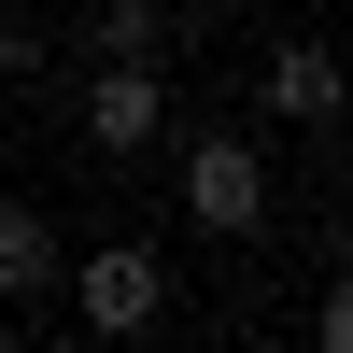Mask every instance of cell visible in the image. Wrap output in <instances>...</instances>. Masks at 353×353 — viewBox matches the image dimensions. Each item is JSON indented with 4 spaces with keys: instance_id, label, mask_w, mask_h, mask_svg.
<instances>
[{
    "instance_id": "6da1fadb",
    "label": "cell",
    "mask_w": 353,
    "mask_h": 353,
    "mask_svg": "<svg viewBox=\"0 0 353 353\" xmlns=\"http://www.w3.org/2000/svg\"><path fill=\"white\" fill-rule=\"evenodd\" d=\"M57 283H71L85 339H141V325L170 311V254H156V241H99V254H71Z\"/></svg>"
},
{
    "instance_id": "7a4b0ae2",
    "label": "cell",
    "mask_w": 353,
    "mask_h": 353,
    "mask_svg": "<svg viewBox=\"0 0 353 353\" xmlns=\"http://www.w3.org/2000/svg\"><path fill=\"white\" fill-rule=\"evenodd\" d=\"M184 212L212 226V241H254V226H269V156H254V141H184Z\"/></svg>"
},
{
    "instance_id": "3957f363",
    "label": "cell",
    "mask_w": 353,
    "mask_h": 353,
    "mask_svg": "<svg viewBox=\"0 0 353 353\" xmlns=\"http://www.w3.org/2000/svg\"><path fill=\"white\" fill-rule=\"evenodd\" d=\"M85 141H99V156H156V141H170L156 57H99V85H85Z\"/></svg>"
},
{
    "instance_id": "277c9868",
    "label": "cell",
    "mask_w": 353,
    "mask_h": 353,
    "mask_svg": "<svg viewBox=\"0 0 353 353\" xmlns=\"http://www.w3.org/2000/svg\"><path fill=\"white\" fill-rule=\"evenodd\" d=\"M57 212H28V198H0V311H43L57 297Z\"/></svg>"
},
{
    "instance_id": "5b68a950",
    "label": "cell",
    "mask_w": 353,
    "mask_h": 353,
    "mask_svg": "<svg viewBox=\"0 0 353 353\" xmlns=\"http://www.w3.org/2000/svg\"><path fill=\"white\" fill-rule=\"evenodd\" d=\"M339 85H353V71H339L325 43H283V57H269V85H254V99H269L283 128H325V113H339Z\"/></svg>"
},
{
    "instance_id": "8992f818",
    "label": "cell",
    "mask_w": 353,
    "mask_h": 353,
    "mask_svg": "<svg viewBox=\"0 0 353 353\" xmlns=\"http://www.w3.org/2000/svg\"><path fill=\"white\" fill-rule=\"evenodd\" d=\"M85 43H99V57H156V43H170V0H99Z\"/></svg>"
},
{
    "instance_id": "52a82bcc",
    "label": "cell",
    "mask_w": 353,
    "mask_h": 353,
    "mask_svg": "<svg viewBox=\"0 0 353 353\" xmlns=\"http://www.w3.org/2000/svg\"><path fill=\"white\" fill-rule=\"evenodd\" d=\"M311 339H325V353H353V283H325V311H311Z\"/></svg>"
},
{
    "instance_id": "ba28073f",
    "label": "cell",
    "mask_w": 353,
    "mask_h": 353,
    "mask_svg": "<svg viewBox=\"0 0 353 353\" xmlns=\"http://www.w3.org/2000/svg\"><path fill=\"white\" fill-rule=\"evenodd\" d=\"M325 128H339V141H353V85H339V113H325Z\"/></svg>"
}]
</instances>
